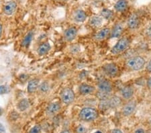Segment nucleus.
Segmentation results:
<instances>
[{
	"instance_id": "obj_1",
	"label": "nucleus",
	"mask_w": 151,
	"mask_h": 133,
	"mask_svg": "<svg viewBox=\"0 0 151 133\" xmlns=\"http://www.w3.org/2000/svg\"><path fill=\"white\" fill-rule=\"evenodd\" d=\"M98 116V113H97L96 109L90 107H86L83 108L80 111L79 118L85 122H90L96 120Z\"/></svg>"
},
{
	"instance_id": "obj_2",
	"label": "nucleus",
	"mask_w": 151,
	"mask_h": 133,
	"mask_svg": "<svg viewBox=\"0 0 151 133\" xmlns=\"http://www.w3.org/2000/svg\"><path fill=\"white\" fill-rule=\"evenodd\" d=\"M145 64V60L142 57L130 58L126 61V66L133 71H138L142 68Z\"/></svg>"
},
{
	"instance_id": "obj_3",
	"label": "nucleus",
	"mask_w": 151,
	"mask_h": 133,
	"mask_svg": "<svg viewBox=\"0 0 151 133\" xmlns=\"http://www.w3.org/2000/svg\"><path fill=\"white\" fill-rule=\"evenodd\" d=\"M60 98L65 104H70L75 100L74 91L70 88L63 89L60 93Z\"/></svg>"
},
{
	"instance_id": "obj_4",
	"label": "nucleus",
	"mask_w": 151,
	"mask_h": 133,
	"mask_svg": "<svg viewBox=\"0 0 151 133\" xmlns=\"http://www.w3.org/2000/svg\"><path fill=\"white\" fill-rule=\"evenodd\" d=\"M129 45V40L127 38H122L116 43L115 46L111 48V52L114 55L119 54L128 48Z\"/></svg>"
},
{
	"instance_id": "obj_5",
	"label": "nucleus",
	"mask_w": 151,
	"mask_h": 133,
	"mask_svg": "<svg viewBox=\"0 0 151 133\" xmlns=\"http://www.w3.org/2000/svg\"><path fill=\"white\" fill-rule=\"evenodd\" d=\"M104 72L109 76L115 77L118 73V67L115 63H108L103 67Z\"/></svg>"
},
{
	"instance_id": "obj_6",
	"label": "nucleus",
	"mask_w": 151,
	"mask_h": 133,
	"mask_svg": "<svg viewBox=\"0 0 151 133\" xmlns=\"http://www.w3.org/2000/svg\"><path fill=\"white\" fill-rule=\"evenodd\" d=\"M61 106L57 102L51 103L46 109V114L48 116H53L59 112Z\"/></svg>"
},
{
	"instance_id": "obj_7",
	"label": "nucleus",
	"mask_w": 151,
	"mask_h": 133,
	"mask_svg": "<svg viewBox=\"0 0 151 133\" xmlns=\"http://www.w3.org/2000/svg\"><path fill=\"white\" fill-rule=\"evenodd\" d=\"M17 8V4L15 1H8L4 6V11L6 15L11 16L16 12Z\"/></svg>"
},
{
	"instance_id": "obj_8",
	"label": "nucleus",
	"mask_w": 151,
	"mask_h": 133,
	"mask_svg": "<svg viewBox=\"0 0 151 133\" xmlns=\"http://www.w3.org/2000/svg\"><path fill=\"white\" fill-rule=\"evenodd\" d=\"M98 88L100 91L106 93H110L112 91V86L108 80H101L99 82Z\"/></svg>"
},
{
	"instance_id": "obj_9",
	"label": "nucleus",
	"mask_w": 151,
	"mask_h": 133,
	"mask_svg": "<svg viewBox=\"0 0 151 133\" xmlns=\"http://www.w3.org/2000/svg\"><path fill=\"white\" fill-rule=\"evenodd\" d=\"M77 35V29L74 27H71L68 28L65 32V38L67 41L71 42L76 38Z\"/></svg>"
},
{
	"instance_id": "obj_10",
	"label": "nucleus",
	"mask_w": 151,
	"mask_h": 133,
	"mask_svg": "<svg viewBox=\"0 0 151 133\" xmlns=\"http://www.w3.org/2000/svg\"><path fill=\"white\" fill-rule=\"evenodd\" d=\"M136 102L135 101H130V102L128 103L123 109V114L126 116H130L134 112L136 109Z\"/></svg>"
},
{
	"instance_id": "obj_11",
	"label": "nucleus",
	"mask_w": 151,
	"mask_h": 133,
	"mask_svg": "<svg viewBox=\"0 0 151 133\" xmlns=\"http://www.w3.org/2000/svg\"><path fill=\"white\" fill-rule=\"evenodd\" d=\"M79 91L82 95L86 96L93 93L95 91V88L87 84H82L79 87Z\"/></svg>"
},
{
	"instance_id": "obj_12",
	"label": "nucleus",
	"mask_w": 151,
	"mask_h": 133,
	"mask_svg": "<svg viewBox=\"0 0 151 133\" xmlns=\"http://www.w3.org/2000/svg\"><path fill=\"white\" fill-rule=\"evenodd\" d=\"M128 4L126 0H118L115 4L114 8H115L117 12H122L126 10V9L128 8Z\"/></svg>"
},
{
	"instance_id": "obj_13",
	"label": "nucleus",
	"mask_w": 151,
	"mask_h": 133,
	"mask_svg": "<svg viewBox=\"0 0 151 133\" xmlns=\"http://www.w3.org/2000/svg\"><path fill=\"white\" fill-rule=\"evenodd\" d=\"M138 25H139V18L136 14H133L128 20V27L131 29H135L138 27Z\"/></svg>"
},
{
	"instance_id": "obj_14",
	"label": "nucleus",
	"mask_w": 151,
	"mask_h": 133,
	"mask_svg": "<svg viewBox=\"0 0 151 133\" xmlns=\"http://www.w3.org/2000/svg\"><path fill=\"white\" fill-rule=\"evenodd\" d=\"M74 20L77 22H83L86 20L87 15L84 11L81 9H78L74 13Z\"/></svg>"
},
{
	"instance_id": "obj_15",
	"label": "nucleus",
	"mask_w": 151,
	"mask_h": 133,
	"mask_svg": "<svg viewBox=\"0 0 151 133\" xmlns=\"http://www.w3.org/2000/svg\"><path fill=\"white\" fill-rule=\"evenodd\" d=\"M39 84V79H32L28 84V91L30 93H34L37 90Z\"/></svg>"
},
{
	"instance_id": "obj_16",
	"label": "nucleus",
	"mask_w": 151,
	"mask_h": 133,
	"mask_svg": "<svg viewBox=\"0 0 151 133\" xmlns=\"http://www.w3.org/2000/svg\"><path fill=\"white\" fill-rule=\"evenodd\" d=\"M109 33H110V30H109V28H105L104 29H102V30H99V32L96 34V36H95V38L98 40H104L109 35Z\"/></svg>"
},
{
	"instance_id": "obj_17",
	"label": "nucleus",
	"mask_w": 151,
	"mask_h": 133,
	"mask_svg": "<svg viewBox=\"0 0 151 133\" xmlns=\"http://www.w3.org/2000/svg\"><path fill=\"white\" fill-rule=\"evenodd\" d=\"M50 50V45L48 42H44L40 45L38 48V53L40 55H45L49 52Z\"/></svg>"
},
{
	"instance_id": "obj_18",
	"label": "nucleus",
	"mask_w": 151,
	"mask_h": 133,
	"mask_svg": "<svg viewBox=\"0 0 151 133\" xmlns=\"http://www.w3.org/2000/svg\"><path fill=\"white\" fill-rule=\"evenodd\" d=\"M134 93V90L132 87L125 86L122 89V94L124 98L130 99L132 98Z\"/></svg>"
},
{
	"instance_id": "obj_19",
	"label": "nucleus",
	"mask_w": 151,
	"mask_h": 133,
	"mask_svg": "<svg viewBox=\"0 0 151 133\" xmlns=\"http://www.w3.org/2000/svg\"><path fill=\"white\" fill-rule=\"evenodd\" d=\"M89 23L90 25L93 26V27L97 28L101 25L102 19L99 16H92L91 17V18L89 19Z\"/></svg>"
},
{
	"instance_id": "obj_20",
	"label": "nucleus",
	"mask_w": 151,
	"mask_h": 133,
	"mask_svg": "<svg viewBox=\"0 0 151 133\" xmlns=\"http://www.w3.org/2000/svg\"><path fill=\"white\" fill-rule=\"evenodd\" d=\"M123 31V27L122 26L120 25V24H117L115 26H114L112 32L111 33V38H117L119 36L122 32Z\"/></svg>"
},
{
	"instance_id": "obj_21",
	"label": "nucleus",
	"mask_w": 151,
	"mask_h": 133,
	"mask_svg": "<svg viewBox=\"0 0 151 133\" xmlns=\"http://www.w3.org/2000/svg\"><path fill=\"white\" fill-rule=\"evenodd\" d=\"M108 102L109 108H116L120 106L121 104V100L119 97L114 96L112 98H109L108 99Z\"/></svg>"
},
{
	"instance_id": "obj_22",
	"label": "nucleus",
	"mask_w": 151,
	"mask_h": 133,
	"mask_svg": "<svg viewBox=\"0 0 151 133\" xmlns=\"http://www.w3.org/2000/svg\"><path fill=\"white\" fill-rule=\"evenodd\" d=\"M30 106V102L27 99H23L20 100L18 104V108L20 111H25Z\"/></svg>"
},
{
	"instance_id": "obj_23",
	"label": "nucleus",
	"mask_w": 151,
	"mask_h": 133,
	"mask_svg": "<svg viewBox=\"0 0 151 133\" xmlns=\"http://www.w3.org/2000/svg\"><path fill=\"white\" fill-rule=\"evenodd\" d=\"M32 37H33L32 32H30L28 33V35L25 36V38H24V40L22 41L23 47H28L29 45L30 44L32 40Z\"/></svg>"
},
{
	"instance_id": "obj_24",
	"label": "nucleus",
	"mask_w": 151,
	"mask_h": 133,
	"mask_svg": "<svg viewBox=\"0 0 151 133\" xmlns=\"http://www.w3.org/2000/svg\"><path fill=\"white\" fill-rule=\"evenodd\" d=\"M101 14L104 18L107 19V20H109V19H111L114 16L113 12L111 11L110 9H104L103 10L101 11Z\"/></svg>"
},
{
	"instance_id": "obj_25",
	"label": "nucleus",
	"mask_w": 151,
	"mask_h": 133,
	"mask_svg": "<svg viewBox=\"0 0 151 133\" xmlns=\"http://www.w3.org/2000/svg\"><path fill=\"white\" fill-rule=\"evenodd\" d=\"M97 97L100 100H108V99L110 98V97H109V93L103 92V91H99V92L97 93Z\"/></svg>"
},
{
	"instance_id": "obj_26",
	"label": "nucleus",
	"mask_w": 151,
	"mask_h": 133,
	"mask_svg": "<svg viewBox=\"0 0 151 133\" xmlns=\"http://www.w3.org/2000/svg\"><path fill=\"white\" fill-rule=\"evenodd\" d=\"M48 88H49V86H48V84L47 82H43V83L40 85V87H39V89L42 92H46V91H48Z\"/></svg>"
},
{
	"instance_id": "obj_27",
	"label": "nucleus",
	"mask_w": 151,
	"mask_h": 133,
	"mask_svg": "<svg viewBox=\"0 0 151 133\" xmlns=\"http://www.w3.org/2000/svg\"><path fill=\"white\" fill-rule=\"evenodd\" d=\"M41 130V127L40 125H35L32 129L28 133H40Z\"/></svg>"
},
{
	"instance_id": "obj_28",
	"label": "nucleus",
	"mask_w": 151,
	"mask_h": 133,
	"mask_svg": "<svg viewBox=\"0 0 151 133\" xmlns=\"http://www.w3.org/2000/svg\"><path fill=\"white\" fill-rule=\"evenodd\" d=\"M77 132L78 133H85L86 132V129L82 125H79L77 128Z\"/></svg>"
},
{
	"instance_id": "obj_29",
	"label": "nucleus",
	"mask_w": 151,
	"mask_h": 133,
	"mask_svg": "<svg viewBox=\"0 0 151 133\" xmlns=\"http://www.w3.org/2000/svg\"><path fill=\"white\" fill-rule=\"evenodd\" d=\"M8 92V88L5 86H0V94H5Z\"/></svg>"
},
{
	"instance_id": "obj_30",
	"label": "nucleus",
	"mask_w": 151,
	"mask_h": 133,
	"mask_svg": "<svg viewBox=\"0 0 151 133\" xmlns=\"http://www.w3.org/2000/svg\"><path fill=\"white\" fill-rule=\"evenodd\" d=\"M147 69L148 70V71L151 72V60H150L149 62H148V63L147 65Z\"/></svg>"
},
{
	"instance_id": "obj_31",
	"label": "nucleus",
	"mask_w": 151,
	"mask_h": 133,
	"mask_svg": "<svg viewBox=\"0 0 151 133\" xmlns=\"http://www.w3.org/2000/svg\"><path fill=\"white\" fill-rule=\"evenodd\" d=\"M134 133H145V130L142 129H138L136 130Z\"/></svg>"
},
{
	"instance_id": "obj_32",
	"label": "nucleus",
	"mask_w": 151,
	"mask_h": 133,
	"mask_svg": "<svg viewBox=\"0 0 151 133\" xmlns=\"http://www.w3.org/2000/svg\"><path fill=\"white\" fill-rule=\"evenodd\" d=\"M147 86H148V88H149L150 89H151V77H150V78L148 79V81H147Z\"/></svg>"
},
{
	"instance_id": "obj_33",
	"label": "nucleus",
	"mask_w": 151,
	"mask_h": 133,
	"mask_svg": "<svg viewBox=\"0 0 151 133\" xmlns=\"http://www.w3.org/2000/svg\"><path fill=\"white\" fill-rule=\"evenodd\" d=\"M0 132H5V128L4 126L1 124V123H0Z\"/></svg>"
},
{
	"instance_id": "obj_34",
	"label": "nucleus",
	"mask_w": 151,
	"mask_h": 133,
	"mask_svg": "<svg viewBox=\"0 0 151 133\" xmlns=\"http://www.w3.org/2000/svg\"><path fill=\"white\" fill-rule=\"evenodd\" d=\"M112 133H123L120 129H114L112 130Z\"/></svg>"
},
{
	"instance_id": "obj_35",
	"label": "nucleus",
	"mask_w": 151,
	"mask_h": 133,
	"mask_svg": "<svg viewBox=\"0 0 151 133\" xmlns=\"http://www.w3.org/2000/svg\"><path fill=\"white\" fill-rule=\"evenodd\" d=\"M1 34H2V26H1V24H0V37H1Z\"/></svg>"
},
{
	"instance_id": "obj_36",
	"label": "nucleus",
	"mask_w": 151,
	"mask_h": 133,
	"mask_svg": "<svg viewBox=\"0 0 151 133\" xmlns=\"http://www.w3.org/2000/svg\"><path fill=\"white\" fill-rule=\"evenodd\" d=\"M60 133H70V132H69V130H63V131Z\"/></svg>"
},
{
	"instance_id": "obj_37",
	"label": "nucleus",
	"mask_w": 151,
	"mask_h": 133,
	"mask_svg": "<svg viewBox=\"0 0 151 133\" xmlns=\"http://www.w3.org/2000/svg\"><path fill=\"white\" fill-rule=\"evenodd\" d=\"M1 114H2V110L1 108H0V116H1Z\"/></svg>"
},
{
	"instance_id": "obj_38",
	"label": "nucleus",
	"mask_w": 151,
	"mask_h": 133,
	"mask_svg": "<svg viewBox=\"0 0 151 133\" xmlns=\"http://www.w3.org/2000/svg\"><path fill=\"white\" fill-rule=\"evenodd\" d=\"M96 133H101L100 131H97Z\"/></svg>"
},
{
	"instance_id": "obj_39",
	"label": "nucleus",
	"mask_w": 151,
	"mask_h": 133,
	"mask_svg": "<svg viewBox=\"0 0 151 133\" xmlns=\"http://www.w3.org/2000/svg\"><path fill=\"white\" fill-rule=\"evenodd\" d=\"M18 1H20V0H18Z\"/></svg>"
},
{
	"instance_id": "obj_40",
	"label": "nucleus",
	"mask_w": 151,
	"mask_h": 133,
	"mask_svg": "<svg viewBox=\"0 0 151 133\" xmlns=\"http://www.w3.org/2000/svg\"><path fill=\"white\" fill-rule=\"evenodd\" d=\"M0 133H1V132H0Z\"/></svg>"
}]
</instances>
